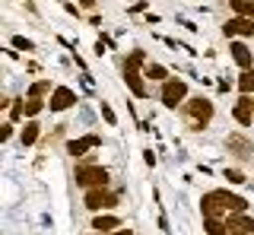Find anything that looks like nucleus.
Instances as JSON below:
<instances>
[{"label": "nucleus", "instance_id": "nucleus-13", "mask_svg": "<svg viewBox=\"0 0 254 235\" xmlns=\"http://www.w3.org/2000/svg\"><path fill=\"white\" fill-rule=\"evenodd\" d=\"M118 226H121V223H118V216H99L92 223V229L95 232H111V229H118Z\"/></svg>", "mask_w": 254, "mask_h": 235}, {"label": "nucleus", "instance_id": "nucleus-25", "mask_svg": "<svg viewBox=\"0 0 254 235\" xmlns=\"http://www.w3.org/2000/svg\"><path fill=\"white\" fill-rule=\"evenodd\" d=\"M13 45H16V48H26V51H32V42H29V38H13Z\"/></svg>", "mask_w": 254, "mask_h": 235}, {"label": "nucleus", "instance_id": "nucleus-14", "mask_svg": "<svg viewBox=\"0 0 254 235\" xmlns=\"http://www.w3.org/2000/svg\"><path fill=\"white\" fill-rule=\"evenodd\" d=\"M203 229H206V235H226V229H229V226L222 223V219H216V216H206Z\"/></svg>", "mask_w": 254, "mask_h": 235}, {"label": "nucleus", "instance_id": "nucleus-3", "mask_svg": "<svg viewBox=\"0 0 254 235\" xmlns=\"http://www.w3.org/2000/svg\"><path fill=\"white\" fill-rule=\"evenodd\" d=\"M108 181V172L102 166H79L76 169V184L83 187H105Z\"/></svg>", "mask_w": 254, "mask_h": 235}, {"label": "nucleus", "instance_id": "nucleus-26", "mask_svg": "<svg viewBox=\"0 0 254 235\" xmlns=\"http://www.w3.org/2000/svg\"><path fill=\"white\" fill-rule=\"evenodd\" d=\"M111 235H133L130 229H118V232H111Z\"/></svg>", "mask_w": 254, "mask_h": 235}, {"label": "nucleus", "instance_id": "nucleus-18", "mask_svg": "<svg viewBox=\"0 0 254 235\" xmlns=\"http://www.w3.org/2000/svg\"><path fill=\"white\" fill-rule=\"evenodd\" d=\"M38 140V124L32 121V124H26V130H22V146H32Z\"/></svg>", "mask_w": 254, "mask_h": 235}, {"label": "nucleus", "instance_id": "nucleus-24", "mask_svg": "<svg viewBox=\"0 0 254 235\" xmlns=\"http://www.w3.org/2000/svg\"><path fill=\"white\" fill-rule=\"evenodd\" d=\"M102 118H105L108 124H115V112H111V108L105 105V102H102Z\"/></svg>", "mask_w": 254, "mask_h": 235}, {"label": "nucleus", "instance_id": "nucleus-19", "mask_svg": "<svg viewBox=\"0 0 254 235\" xmlns=\"http://www.w3.org/2000/svg\"><path fill=\"white\" fill-rule=\"evenodd\" d=\"M48 89H51V83H48V80H42V83H35V86L29 89V96H32V99H42Z\"/></svg>", "mask_w": 254, "mask_h": 235}, {"label": "nucleus", "instance_id": "nucleus-9", "mask_svg": "<svg viewBox=\"0 0 254 235\" xmlns=\"http://www.w3.org/2000/svg\"><path fill=\"white\" fill-rule=\"evenodd\" d=\"M232 60H235V64L242 67V70H251V64H254V54H251L248 45L235 42V45H232Z\"/></svg>", "mask_w": 254, "mask_h": 235}, {"label": "nucleus", "instance_id": "nucleus-12", "mask_svg": "<svg viewBox=\"0 0 254 235\" xmlns=\"http://www.w3.org/2000/svg\"><path fill=\"white\" fill-rule=\"evenodd\" d=\"M124 80H127V86L133 89V96H146V86H143L137 67H124Z\"/></svg>", "mask_w": 254, "mask_h": 235}, {"label": "nucleus", "instance_id": "nucleus-5", "mask_svg": "<svg viewBox=\"0 0 254 235\" xmlns=\"http://www.w3.org/2000/svg\"><path fill=\"white\" fill-rule=\"evenodd\" d=\"M188 96V86L181 83V80H165V86H162V102L169 108H178V102Z\"/></svg>", "mask_w": 254, "mask_h": 235}, {"label": "nucleus", "instance_id": "nucleus-8", "mask_svg": "<svg viewBox=\"0 0 254 235\" xmlns=\"http://www.w3.org/2000/svg\"><path fill=\"white\" fill-rule=\"evenodd\" d=\"M95 146H102V137H99V134H86V137L73 140L67 150H70V156H83L86 150H95Z\"/></svg>", "mask_w": 254, "mask_h": 235}, {"label": "nucleus", "instance_id": "nucleus-15", "mask_svg": "<svg viewBox=\"0 0 254 235\" xmlns=\"http://www.w3.org/2000/svg\"><path fill=\"white\" fill-rule=\"evenodd\" d=\"M232 10L238 13V16L254 19V0H232Z\"/></svg>", "mask_w": 254, "mask_h": 235}, {"label": "nucleus", "instance_id": "nucleus-6", "mask_svg": "<svg viewBox=\"0 0 254 235\" xmlns=\"http://www.w3.org/2000/svg\"><path fill=\"white\" fill-rule=\"evenodd\" d=\"M73 102H76L73 89H67V86H58V89L51 92V102H48V108H51V112H64V108H70Z\"/></svg>", "mask_w": 254, "mask_h": 235}, {"label": "nucleus", "instance_id": "nucleus-20", "mask_svg": "<svg viewBox=\"0 0 254 235\" xmlns=\"http://www.w3.org/2000/svg\"><path fill=\"white\" fill-rule=\"evenodd\" d=\"M22 105H26V115H29V118L42 112V99H32V96H29V102H22Z\"/></svg>", "mask_w": 254, "mask_h": 235}, {"label": "nucleus", "instance_id": "nucleus-17", "mask_svg": "<svg viewBox=\"0 0 254 235\" xmlns=\"http://www.w3.org/2000/svg\"><path fill=\"white\" fill-rule=\"evenodd\" d=\"M238 89H242L245 96H251V92H254V70H245V73L238 76Z\"/></svg>", "mask_w": 254, "mask_h": 235}, {"label": "nucleus", "instance_id": "nucleus-11", "mask_svg": "<svg viewBox=\"0 0 254 235\" xmlns=\"http://www.w3.org/2000/svg\"><path fill=\"white\" fill-rule=\"evenodd\" d=\"M229 229H235V232H248V235H254V219L251 216H242V213H235V216H229Z\"/></svg>", "mask_w": 254, "mask_h": 235}, {"label": "nucleus", "instance_id": "nucleus-1", "mask_svg": "<svg viewBox=\"0 0 254 235\" xmlns=\"http://www.w3.org/2000/svg\"><path fill=\"white\" fill-rule=\"evenodd\" d=\"M245 197H235V194H229V191H210V194H203V216H229V213H245Z\"/></svg>", "mask_w": 254, "mask_h": 235}, {"label": "nucleus", "instance_id": "nucleus-22", "mask_svg": "<svg viewBox=\"0 0 254 235\" xmlns=\"http://www.w3.org/2000/svg\"><path fill=\"white\" fill-rule=\"evenodd\" d=\"M226 178H229V184H242L245 181V175L238 169H226Z\"/></svg>", "mask_w": 254, "mask_h": 235}, {"label": "nucleus", "instance_id": "nucleus-10", "mask_svg": "<svg viewBox=\"0 0 254 235\" xmlns=\"http://www.w3.org/2000/svg\"><path fill=\"white\" fill-rule=\"evenodd\" d=\"M235 121H238V124H245V127H248V124L254 121V102H251V96H245V99L235 105Z\"/></svg>", "mask_w": 254, "mask_h": 235}, {"label": "nucleus", "instance_id": "nucleus-4", "mask_svg": "<svg viewBox=\"0 0 254 235\" xmlns=\"http://www.w3.org/2000/svg\"><path fill=\"white\" fill-rule=\"evenodd\" d=\"M115 203H118V197L108 194L105 187H89V191H86V207L89 210H108V207H115Z\"/></svg>", "mask_w": 254, "mask_h": 235}, {"label": "nucleus", "instance_id": "nucleus-21", "mask_svg": "<svg viewBox=\"0 0 254 235\" xmlns=\"http://www.w3.org/2000/svg\"><path fill=\"white\" fill-rule=\"evenodd\" d=\"M146 76H149V80H165V67L149 64V67H146Z\"/></svg>", "mask_w": 254, "mask_h": 235}, {"label": "nucleus", "instance_id": "nucleus-27", "mask_svg": "<svg viewBox=\"0 0 254 235\" xmlns=\"http://www.w3.org/2000/svg\"><path fill=\"white\" fill-rule=\"evenodd\" d=\"M83 6H86V10H92V6H95V0H83Z\"/></svg>", "mask_w": 254, "mask_h": 235}, {"label": "nucleus", "instance_id": "nucleus-28", "mask_svg": "<svg viewBox=\"0 0 254 235\" xmlns=\"http://www.w3.org/2000/svg\"><path fill=\"white\" fill-rule=\"evenodd\" d=\"M229 235H248V232H235V229H229Z\"/></svg>", "mask_w": 254, "mask_h": 235}, {"label": "nucleus", "instance_id": "nucleus-23", "mask_svg": "<svg viewBox=\"0 0 254 235\" xmlns=\"http://www.w3.org/2000/svg\"><path fill=\"white\" fill-rule=\"evenodd\" d=\"M143 60H146V54H143V51H133L130 58H127V67H140Z\"/></svg>", "mask_w": 254, "mask_h": 235}, {"label": "nucleus", "instance_id": "nucleus-16", "mask_svg": "<svg viewBox=\"0 0 254 235\" xmlns=\"http://www.w3.org/2000/svg\"><path fill=\"white\" fill-rule=\"evenodd\" d=\"M229 150H235V156H248L251 153V143L242 137H229Z\"/></svg>", "mask_w": 254, "mask_h": 235}, {"label": "nucleus", "instance_id": "nucleus-2", "mask_svg": "<svg viewBox=\"0 0 254 235\" xmlns=\"http://www.w3.org/2000/svg\"><path fill=\"white\" fill-rule=\"evenodd\" d=\"M181 118H185V124L190 130H203L206 124L213 121V102H206L203 96L200 99H188L185 105H181Z\"/></svg>", "mask_w": 254, "mask_h": 235}, {"label": "nucleus", "instance_id": "nucleus-7", "mask_svg": "<svg viewBox=\"0 0 254 235\" xmlns=\"http://www.w3.org/2000/svg\"><path fill=\"white\" fill-rule=\"evenodd\" d=\"M222 32H226L229 38H232V35H254V19L235 16V19H229L226 26H222Z\"/></svg>", "mask_w": 254, "mask_h": 235}]
</instances>
